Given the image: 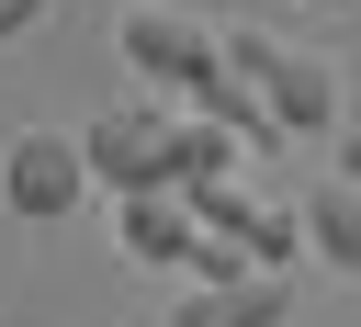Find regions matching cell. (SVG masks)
I'll list each match as a JSON object with an SVG mask.
<instances>
[{"label": "cell", "instance_id": "cell-1", "mask_svg": "<svg viewBox=\"0 0 361 327\" xmlns=\"http://www.w3.org/2000/svg\"><path fill=\"white\" fill-rule=\"evenodd\" d=\"M113 56H124L147 90H169V101H203V90L226 79V34L192 23V11H169V0H124V11H113Z\"/></svg>", "mask_w": 361, "mask_h": 327}, {"label": "cell", "instance_id": "cell-2", "mask_svg": "<svg viewBox=\"0 0 361 327\" xmlns=\"http://www.w3.org/2000/svg\"><path fill=\"white\" fill-rule=\"evenodd\" d=\"M90 192H102V180H90V147H79L68 124H23V135L0 147V214H11V226H68Z\"/></svg>", "mask_w": 361, "mask_h": 327}, {"label": "cell", "instance_id": "cell-3", "mask_svg": "<svg viewBox=\"0 0 361 327\" xmlns=\"http://www.w3.org/2000/svg\"><path fill=\"white\" fill-rule=\"evenodd\" d=\"M226 68L259 79V101L282 113V135H327V124H338V79H327V56L271 45V34H226Z\"/></svg>", "mask_w": 361, "mask_h": 327}, {"label": "cell", "instance_id": "cell-4", "mask_svg": "<svg viewBox=\"0 0 361 327\" xmlns=\"http://www.w3.org/2000/svg\"><path fill=\"white\" fill-rule=\"evenodd\" d=\"M169 90L158 101H124V113H90L79 124V147H90V180L102 192H147V180H169Z\"/></svg>", "mask_w": 361, "mask_h": 327}, {"label": "cell", "instance_id": "cell-5", "mask_svg": "<svg viewBox=\"0 0 361 327\" xmlns=\"http://www.w3.org/2000/svg\"><path fill=\"white\" fill-rule=\"evenodd\" d=\"M113 248H124L135 271H192V248H203V203H192L180 180L113 192Z\"/></svg>", "mask_w": 361, "mask_h": 327}, {"label": "cell", "instance_id": "cell-6", "mask_svg": "<svg viewBox=\"0 0 361 327\" xmlns=\"http://www.w3.org/2000/svg\"><path fill=\"white\" fill-rule=\"evenodd\" d=\"M192 203H203V226H226L259 271H293V248H305V203H271V192H248V180H203Z\"/></svg>", "mask_w": 361, "mask_h": 327}, {"label": "cell", "instance_id": "cell-7", "mask_svg": "<svg viewBox=\"0 0 361 327\" xmlns=\"http://www.w3.org/2000/svg\"><path fill=\"white\" fill-rule=\"evenodd\" d=\"M293 316V282L282 271H237V282H180L169 327H282Z\"/></svg>", "mask_w": 361, "mask_h": 327}, {"label": "cell", "instance_id": "cell-8", "mask_svg": "<svg viewBox=\"0 0 361 327\" xmlns=\"http://www.w3.org/2000/svg\"><path fill=\"white\" fill-rule=\"evenodd\" d=\"M237 147H248V135H237V124H214L203 101H180V113H169V180H180V192L237 180Z\"/></svg>", "mask_w": 361, "mask_h": 327}, {"label": "cell", "instance_id": "cell-9", "mask_svg": "<svg viewBox=\"0 0 361 327\" xmlns=\"http://www.w3.org/2000/svg\"><path fill=\"white\" fill-rule=\"evenodd\" d=\"M305 248H316L327 271H361V180H350V169L305 192Z\"/></svg>", "mask_w": 361, "mask_h": 327}, {"label": "cell", "instance_id": "cell-10", "mask_svg": "<svg viewBox=\"0 0 361 327\" xmlns=\"http://www.w3.org/2000/svg\"><path fill=\"white\" fill-rule=\"evenodd\" d=\"M45 11H56V0H0V45H11V34H34Z\"/></svg>", "mask_w": 361, "mask_h": 327}, {"label": "cell", "instance_id": "cell-11", "mask_svg": "<svg viewBox=\"0 0 361 327\" xmlns=\"http://www.w3.org/2000/svg\"><path fill=\"white\" fill-rule=\"evenodd\" d=\"M338 169H350V180H361V135H350V147H338Z\"/></svg>", "mask_w": 361, "mask_h": 327}]
</instances>
